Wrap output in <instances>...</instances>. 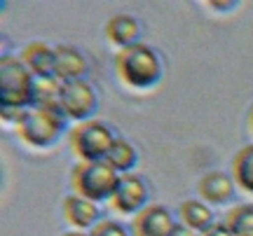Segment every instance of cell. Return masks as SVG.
Returning <instances> with one entry per match:
<instances>
[{
	"mask_svg": "<svg viewBox=\"0 0 253 236\" xmlns=\"http://www.w3.org/2000/svg\"><path fill=\"white\" fill-rule=\"evenodd\" d=\"M251 127H253V108H251Z\"/></svg>",
	"mask_w": 253,
	"mask_h": 236,
	"instance_id": "obj_23",
	"label": "cell"
},
{
	"mask_svg": "<svg viewBox=\"0 0 253 236\" xmlns=\"http://www.w3.org/2000/svg\"><path fill=\"white\" fill-rule=\"evenodd\" d=\"M225 225L235 236H253V206H237V208H232Z\"/></svg>",
	"mask_w": 253,
	"mask_h": 236,
	"instance_id": "obj_18",
	"label": "cell"
},
{
	"mask_svg": "<svg viewBox=\"0 0 253 236\" xmlns=\"http://www.w3.org/2000/svg\"><path fill=\"white\" fill-rule=\"evenodd\" d=\"M106 33L115 45H122V49L131 47L136 45V37H138V21L134 17H129V14H118V17H113L108 21Z\"/></svg>",
	"mask_w": 253,
	"mask_h": 236,
	"instance_id": "obj_14",
	"label": "cell"
},
{
	"mask_svg": "<svg viewBox=\"0 0 253 236\" xmlns=\"http://www.w3.org/2000/svg\"><path fill=\"white\" fill-rule=\"evenodd\" d=\"M66 236H91V234H78V232H71V234H66Z\"/></svg>",
	"mask_w": 253,
	"mask_h": 236,
	"instance_id": "obj_22",
	"label": "cell"
},
{
	"mask_svg": "<svg viewBox=\"0 0 253 236\" xmlns=\"http://www.w3.org/2000/svg\"><path fill=\"white\" fill-rule=\"evenodd\" d=\"M63 210H66V218L71 225L75 227H89L99 220V208L96 203L84 197H68L63 201Z\"/></svg>",
	"mask_w": 253,
	"mask_h": 236,
	"instance_id": "obj_13",
	"label": "cell"
},
{
	"mask_svg": "<svg viewBox=\"0 0 253 236\" xmlns=\"http://www.w3.org/2000/svg\"><path fill=\"white\" fill-rule=\"evenodd\" d=\"M136 150L131 143H126V140H120V138H115V143H113V147H110L108 157H106V162L115 169V171H129V169H134L136 164Z\"/></svg>",
	"mask_w": 253,
	"mask_h": 236,
	"instance_id": "obj_17",
	"label": "cell"
},
{
	"mask_svg": "<svg viewBox=\"0 0 253 236\" xmlns=\"http://www.w3.org/2000/svg\"><path fill=\"white\" fill-rule=\"evenodd\" d=\"M148 199L145 182L138 175H122L118 190L113 194V206L122 213H141Z\"/></svg>",
	"mask_w": 253,
	"mask_h": 236,
	"instance_id": "obj_7",
	"label": "cell"
},
{
	"mask_svg": "<svg viewBox=\"0 0 253 236\" xmlns=\"http://www.w3.org/2000/svg\"><path fill=\"white\" fill-rule=\"evenodd\" d=\"M56 66H54V77L59 82H73L82 80V75L87 73V59L73 49V47H56Z\"/></svg>",
	"mask_w": 253,
	"mask_h": 236,
	"instance_id": "obj_9",
	"label": "cell"
},
{
	"mask_svg": "<svg viewBox=\"0 0 253 236\" xmlns=\"http://www.w3.org/2000/svg\"><path fill=\"white\" fill-rule=\"evenodd\" d=\"M33 73L24 61L14 56H2L0 61V103L2 108H21L31 105Z\"/></svg>",
	"mask_w": 253,
	"mask_h": 236,
	"instance_id": "obj_3",
	"label": "cell"
},
{
	"mask_svg": "<svg viewBox=\"0 0 253 236\" xmlns=\"http://www.w3.org/2000/svg\"><path fill=\"white\" fill-rule=\"evenodd\" d=\"M59 94H61V82L56 77H33L31 105L33 110H49V112L63 115L59 105Z\"/></svg>",
	"mask_w": 253,
	"mask_h": 236,
	"instance_id": "obj_10",
	"label": "cell"
},
{
	"mask_svg": "<svg viewBox=\"0 0 253 236\" xmlns=\"http://www.w3.org/2000/svg\"><path fill=\"white\" fill-rule=\"evenodd\" d=\"M118 64V73L120 77L136 89H148L160 82L162 77V64H160V56L155 54L148 45L136 42L131 47H125L115 59Z\"/></svg>",
	"mask_w": 253,
	"mask_h": 236,
	"instance_id": "obj_1",
	"label": "cell"
},
{
	"mask_svg": "<svg viewBox=\"0 0 253 236\" xmlns=\"http://www.w3.org/2000/svg\"><path fill=\"white\" fill-rule=\"evenodd\" d=\"M199 194L209 203H225V201L235 197V185H232V180L227 178L225 173L211 171L199 182Z\"/></svg>",
	"mask_w": 253,
	"mask_h": 236,
	"instance_id": "obj_12",
	"label": "cell"
},
{
	"mask_svg": "<svg viewBox=\"0 0 253 236\" xmlns=\"http://www.w3.org/2000/svg\"><path fill=\"white\" fill-rule=\"evenodd\" d=\"M21 61L28 66V70L33 77H54V66H56V52L45 42H33L24 49Z\"/></svg>",
	"mask_w": 253,
	"mask_h": 236,
	"instance_id": "obj_11",
	"label": "cell"
},
{
	"mask_svg": "<svg viewBox=\"0 0 253 236\" xmlns=\"http://www.w3.org/2000/svg\"><path fill=\"white\" fill-rule=\"evenodd\" d=\"M173 218L164 206H145L134 220L136 236H171Z\"/></svg>",
	"mask_w": 253,
	"mask_h": 236,
	"instance_id": "obj_8",
	"label": "cell"
},
{
	"mask_svg": "<svg viewBox=\"0 0 253 236\" xmlns=\"http://www.w3.org/2000/svg\"><path fill=\"white\" fill-rule=\"evenodd\" d=\"M232 173H235L237 185H239L242 190L253 194V145L242 147V150L235 155Z\"/></svg>",
	"mask_w": 253,
	"mask_h": 236,
	"instance_id": "obj_16",
	"label": "cell"
},
{
	"mask_svg": "<svg viewBox=\"0 0 253 236\" xmlns=\"http://www.w3.org/2000/svg\"><path fill=\"white\" fill-rule=\"evenodd\" d=\"M63 115L49 112V110H26L19 122V136L26 140L28 145L47 147L52 145L63 129Z\"/></svg>",
	"mask_w": 253,
	"mask_h": 236,
	"instance_id": "obj_5",
	"label": "cell"
},
{
	"mask_svg": "<svg viewBox=\"0 0 253 236\" xmlns=\"http://www.w3.org/2000/svg\"><path fill=\"white\" fill-rule=\"evenodd\" d=\"M171 236H199L197 232H195V229H190L188 225H176V227H173V232H171Z\"/></svg>",
	"mask_w": 253,
	"mask_h": 236,
	"instance_id": "obj_21",
	"label": "cell"
},
{
	"mask_svg": "<svg viewBox=\"0 0 253 236\" xmlns=\"http://www.w3.org/2000/svg\"><path fill=\"white\" fill-rule=\"evenodd\" d=\"M91 236H129V234H126V229L122 225L113 222V220H106V222H99L94 227Z\"/></svg>",
	"mask_w": 253,
	"mask_h": 236,
	"instance_id": "obj_19",
	"label": "cell"
},
{
	"mask_svg": "<svg viewBox=\"0 0 253 236\" xmlns=\"http://www.w3.org/2000/svg\"><path fill=\"white\" fill-rule=\"evenodd\" d=\"M59 105H61L63 117L87 119L96 110V94H94L89 82H84V80L61 82Z\"/></svg>",
	"mask_w": 253,
	"mask_h": 236,
	"instance_id": "obj_6",
	"label": "cell"
},
{
	"mask_svg": "<svg viewBox=\"0 0 253 236\" xmlns=\"http://www.w3.org/2000/svg\"><path fill=\"white\" fill-rule=\"evenodd\" d=\"M181 220L183 225H188L195 232H207L209 227H213V213L209 206H204L202 201H183L181 203Z\"/></svg>",
	"mask_w": 253,
	"mask_h": 236,
	"instance_id": "obj_15",
	"label": "cell"
},
{
	"mask_svg": "<svg viewBox=\"0 0 253 236\" xmlns=\"http://www.w3.org/2000/svg\"><path fill=\"white\" fill-rule=\"evenodd\" d=\"M202 236H235V234L227 229V225H213V227H209Z\"/></svg>",
	"mask_w": 253,
	"mask_h": 236,
	"instance_id": "obj_20",
	"label": "cell"
},
{
	"mask_svg": "<svg viewBox=\"0 0 253 236\" xmlns=\"http://www.w3.org/2000/svg\"><path fill=\"white\" fill-rule=\"evenodd\" d=\"M115 138L110 129L101 122H80L71 131V147L82 162H106Z\"/></svg>",
	"mask_w": 253,
	"mask_h": 236,
	"instance_id": "obj_4",
	"label": "cell"
},
{
	"mask_svg": "<svg viewBox=\"0 0 253 236\" xmlns=\"http://www.w3.org/2000/svg\"><path fill=\"white\" fill-rule=\"evenodd\" d=\"M71 180L78 197H84L89 201H103L113 199L122 175L108 162H82L75 166Z\"/></svg>",
	"mask_w": 253,
	"mask_h": 236,
	"instance_id": "obj_2",
	"label": "cell"
}]
</instances>
